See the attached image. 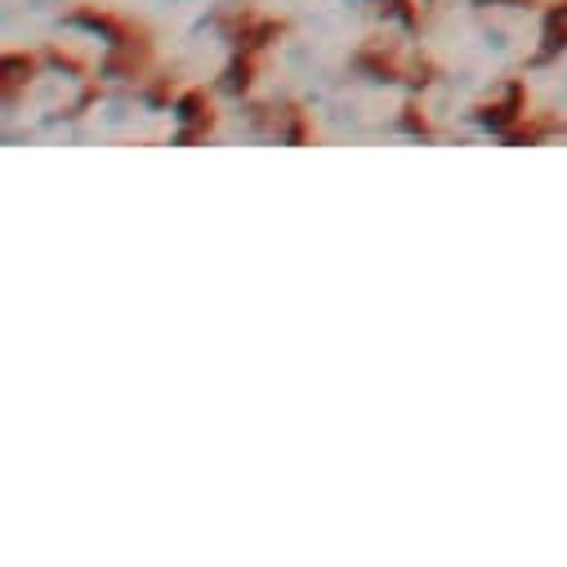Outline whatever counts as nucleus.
Masks as SVG:
<instances>
[{
  "label": "nucleus",
  "instance_id": "1",
  "mask_svg": "<svg viewBox=\"0 0 567 567\" xmlns=\"http://www.w3.org/2000/svg\"><path fill=\"white\" fill-rule=\"evenodd\" d=\"M179 121H184V134H179V144H197V138H206L215 130V107L202 90H188L179 99Z\"/></svg>",
  "mask_w": 567,
  "mask_h": 567
},
{
  "label": "nucleus",
  "instance_id": "2",
  "mask_svg": "<svg viewBox=\"0 0 567 567\" xmlns=\"http://www.w3.org/2000/svg\"><path fill=\"white\" fill-rule=\"evenodd\" d=\"M523 116H527V90H523V81H509V85H505V99H496V103H487V107L478 112V121L492 125V130H509V125H518Z\"/></svg>",
  "mask_w": 567,
  "mask_h": 567
},
{
  "label": "nucleus",
  "instance_id": "3",
  "mask_svg": "<svg viewBox=\"0 0 567 567\" xmlns=\"http://www.w3.org/2000/svg\"><path fill=\"white\" fill-rule=\"evenodd\" d=\"M281 37V23L277 19H255V14H241V23H237V50H250V54H259L264 45H272Z\"/></svg>",
  "mask_w": 567,
  "mask_h": 567
},
{
  "label": "nucleus",
  "instance_id": "4",
  "mask_svg": "<svg viewBox=\"0 0 567 567\" xmlns=\"http://www.w3.org/2000/svg\"><path fill=\"white\" fill-rule=\"evenodd\" d=\"M32 72H37L32 54H6V59H0V90H6V99H14L19 85L32 81Z\"/></svg>",
  "mask_w": 567,
  "mask_h": 567
},
{
  "label": "nucleus",
  "instance_id": "5",
  "mask_svg": "<svg viewBox=\"0 0 567 567\" xmlns=\"http://www.w3.org/2000/svg\"><path fill=\"white\" fill-rule=\"evenodd\" d=\"M558 50H567V0L545 14V45H540V54H536V59H540V63H549Z\"/></svg>",
  "mask_w": 567,
  "mask_h": 567
},
{
  "label": "nucleus",
  "instance_id": "6",
  "mask_svg": "<svg viewBox=\"0 0 567 567\" xmlns=\"http://www.w3.org/2000/svg\"><path fill=\"white\" fill-rule=\"evenodd\" d=\"M358 68H367L375 81H402V63H398L389 50H380V45H367V50L358 54Z\"/></svg>",
  "mask_w": 567,
  "mask_h": 567
},
{
  "label": "nucleus",
  "instance_id": "7",
  "mask_svg": "<svg viewBox=\"0 0 567 567\" xmlns=\"http://www.w3.org/2000/svg\"><path fill=\"white\" fill-rule=\"evenodd\" d=\"M558 130H567V125L563 121H518L505 130V138L509 144H540L545 134H558Z\"/></svg>",
  "mask_w": 567,
  "mask_h": 567
},
{
  "label": "nucleus",
  "instance_id": "8",
  "mask_svg": "<svg viewBox=\"0 0 567 567\" xmlns=\"http://www.w3.org/2000/svg\"><path fill=\"white\" fill-rule=\"evenodd\" d=\"M250 81H255V54L241 50V54L233 59V68H228V90L241 94V90H250Z\"/></svg>",
  "mask_w": 567,
  "mask_h": 567
},
{
  "label": "nucleus",
  "instance_id": "9",
  "mask_svg": "<svg viewBox=\"0 0 567 567\" xmlns=\"http://www.w3.org/2000/svg\"><path fill=\"white\" fill-rule=\"evenodd\" d=\"M402 112H406V116H402V125H406L411 134H424V138H434V125H430V121H424V112H420V103H406Z\"/></svg>",
  "mask_w": 567,
  "mask_h": 567
},
{
  "label": "nucleus",
  "instance_id": "10",
  "mask_svg": "<svg viewBox=\"0 0 567 567\" xmlns=\"http://www.w3.org/2000/svg\"><path fill=\"white\" fill-rule=\"evenodd\" d=\"M478 6H487V0H478ZM496 6H532V0H496Z\"/></svg>",
  "mask_w": 567,
  "mask_h": 567
},
{
  "label": "nucleus",
  "instance_id": "11",
  "mask_svg": "<svg viewBox=\"0 0 567 567\" xmlns=\"http://www.w3.org/2000/svg\"><path fill=\"white\" fill-rule=\"evenodd\" d=\"M393 6H398V0H393Z\"/></svg>",
  "mask_w": 567,
  "mask_h": 567
}]
</instances>
